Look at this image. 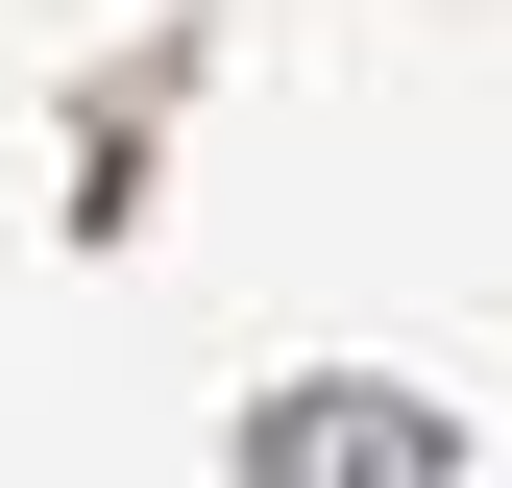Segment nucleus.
I'll return each instance as SVG.
<instances>
[{
    "label": "nucleus",
    "mask_w": 512,
    "mask_h": 488,
    "mask_svg": "<svg viewBox=\"0 0 512 488\" xmlns=\"http://www.w3.org/2000/svg\"><path fill=\"white\" fill-rule=\"evenodd\" d=\"M269 488H439L415 415H269Z\"/></svg>",
    "instance_id": "1"
}]
</instances>
